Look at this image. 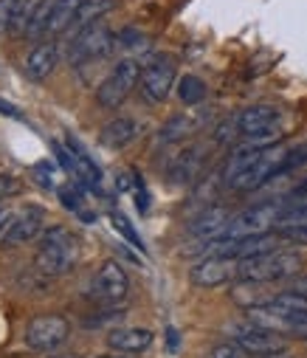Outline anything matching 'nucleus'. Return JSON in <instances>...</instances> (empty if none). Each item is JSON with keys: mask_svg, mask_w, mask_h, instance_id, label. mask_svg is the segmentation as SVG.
Segmentation results:
<instances>
[{"mask_svg": "<svg viewBox=\"0 0 307 358\" xmlns=\"http://www.w3.org/2000/svg\"><path fill=\"white\" fill-rule=\"evenodd\" d=\"M79 257V243L65 226H48L40 234V248L34 257V268L43 277H62L68 274Z\"/></svg>", "mask_w": 307, "mask_h": 358, "instance_id": "obj_1", "label": "nucleus"}, {"mask_svg": "<svg viewBox=\"0 0 307 358\" xmlns=\"http://www.w3.org/2000/svg\"><path fill=\"white\" fill-rule=\"evenodd\" d=\"M299 271H301V257L296 251H282V248L237 259V280H248V282H276L296 277Z\"/></svg>", "mask_w": 307, "mask_h": 358, "instance_id": "obj_2", "label": "nucleus"}, {"mask_svg": "<svg viewBox=\"0 0 307 358\" xmlns=\"http://www.w3.org/2000/svg\"><path fill=\"white\" fill-rule=\"evenodd\" d=\"M138 82H141V65L136 59H122L105 76V82L96 87V102L105 110H116L127 102V96L136 91Z\"/></svg>", "mask_w": 307, "mask_h": 358, "instance_id": "obj_3", "label": "nucleus"}, {"mask_svg": "<svg viewBox=\"0 0 307 358\" xmlns=\"http://www.w3.org/2000/svg\"><path fill=\"white\" fill-rule=\"evenodd\" d=\"M178 79V62L169 54H152L144 65H141V96L150 105H161L166 102V96L172 94Z\"/></svg>", "mask_w": 307, "mask_h": 358, "instance_id": "obj_4", "label": "nucleus"}, {"mask_svg": "<svg viewBox=\"0 0 307 358\" xmlns=\"http://www.w3.org/2000/svg\"><path fill=\"white\" fill-rule=\"evenodd\" d=\"M282 206H285L282 201H273V203H259V206H251V209H245L240 215H231L229 226L215 240H243V237L265 234V231L276 229V220L282 215Z\"/></svg>", "mask_w": 307, "mask_h": 358, "instance_id": "obj_5", "label": "nucleus"}, {"mask_svg": "<svg viewBox=\"0 0 307 358\" xmlns=\"http://www.w3.org/2000/svg\"><path fill=\"white\" fill-rule=\"evenodd\" d=\"M110 51H116V34L105 23H93L71 40L68 59H71V65L82 68V65H90L96 59H105Z\"/></svg>", "mask_w": 307, "mask_h": 358, "instance_id": "obj_6", "label": "nucleus"}, {"mask_svg": "<svg viewBox=\"0 0 307 358\" xmlns=\"http://www.w3.org/2000/svg\"><path fill=\"white\" fill-rule=\"evenodd\" d=\"M279 122H282L279 108H273V105H251V108L240 110V116H237V133L245 141H254V144L268 147L279 136Z\"/></svg>", "mask_w": 307, "mask_h": 358, "instance_id": "obj_7", "label": "nucleus"}, {"mask_svg": "<svg viewBox=\"0 0 307 358\" xmlns=\"http://www.w3.org/2000/svg\"><path fill=\"white\" fill-rule=\"evenodd\" d=\"M229 338L237 341L251 358H262V355L287 350V338H285L282 333L265 330V327H259V324H254V322H248V319L229 324Z\"/></svg>", "mask_w": 307, "mask_h": 358, "instance_id": "obj_8", "label": "nucleus"}, {"mask_svg": "<svg viewBox=\"0 0 307 358\" xmlns=\"http://www.w3.org/2000/svg\"><path fill=\"white\" fill-rule=\"evenodd\" d=\"M79 6H82V0H45L43 9L34 17V23L29 26L26 37H31V40H48V37L65 34Z\"/></svg>", "mask_w": 307, "mask_h": 358, "instance_id": "obj_9", "label": "nucleus"}, {"mask_svg": "<svg viewBox=\"0 0 307 358\" xmlns=\"http://www.w3.org/2000/svg\"><path fill=\"white\" fill-rule=\"evenodd\" d=\"M285 155H287V150H285V147H279V144L265 147V152L257 158V164H254V166H248L243 175H237L234 181L229 184V189H234V192H251V189H257V187H262V184L273 181L276 175H282Z\"/></svg>", "mask_w": 307, "mask_h": 358, "instance_id": "obj_10", "label": "nucleus"}, {"mask_svg": "<svg viewBox=\"0 0 307 358\" xmlns=\"http://www.w3.org/2000/svg\"><path fill=\"white\" fill-rule=\"evenodd\" d=\"M71 333V324L65 316H57V313H43V316H34L29 324H26V344L37 352H51L57 350L59 344H65Z\"/></svg>", "mask_w": 307, "mask_h": 358, "instance_id": "obj_11", "label": "nucleus"}, {"mask_svg": "<svg viewBox=\"0 0 307 358\" xmlns=\"http://www.w3.org/2000/svg\"><path fill=\"white\" fill-rule=\"evenodd\" d=\"M130 294V277L116 259H105L93 280V296L105 305H119Z\"/></svg>", "mask_w": 307, "mask_h": 358, "instance_id": "obj_12", "label": "nucleus"}, {"mask_svg": "<svg viewBox=\"0 0 307 358\" xmlns=\"http://www.w3.org/2000/svg\"><path fill=\"white\" fill-rule=\"evenodd\" d=\"M189 280L197 285V288H217V285H226L231 280H237V259L231 257H220V254H209L206 259H200L192 271H189Z\"/></svg>", "mask_w": 307, "mask_h": 358, "instance_id": "obj_13", "label": "nucleus"}, {"mask_svg": "<svg viewBox=\"0 0 307 358\" xmlns=\"http://www.w3.org/2000/svg\"><path fill=\"white\" fill-rule=\"evenodd\" d=\"M45 212L40 206H26L20 215L12 217V223L3 231V245L15 248V245H26L31 240H37L45 231Z\"/></svg>", "mask_w": 307, "mask_h": 358, "instance_id": "obj_14", "label": "nucleus"}, {"mask_svg": "<svg viewBox=\"0 0 307 358\" xmlns=\"http://www.w3.org/2000/svg\"><path fill=\"white\" fill-rule=\"evenodd\" d=\"M203 161H206V147L203 144H189L183 147L166 166V181L169 184H192L194 178L200 175L203 169Z\"/></svg>", "mask_w": 307, "mask_h": 358, "instance_id": "obj_15", "label": "nucleus"}, {"mask_svg": "<svg viewBox=\"0 0 307 358\" xmlns=\"http://www.w3.org/2000/svg\"><path fill=\"white\" fill-rule=\"evenodd\" d=\"M57 62H59V45H57L54 40H40V43L29 51L26 65H23V73H26L31 82H43V79H48V76L54 73Z\"/></svg>", "mask_w": 307, "mask_h": 358, "instance_id": "obj_16", "label": "nucleus"}, {"mask_svg": "<svg viewBox=\"0 0 307 358\" xmlns=\"http://www.w3.org/2000/svg\"><path fill=\"white\" fill-rule=\"evenodd\" d=\"M229 220H231V212H229L226 206H220V203L206 206V209H203V212L189 223V234H192V237H200V240H215V237L223 234V229L229 226Z\"/></svg>", "mask_w": 307, "mask_h": 358, "instance_id": "obj_17", "label": "nucleus"}, {"mask_svg": "<svg viewBox=\"0 0 307 358\" xmlns=\"http://www.w3.org/2000/svg\"><path fill=\"white\" fill-rule=\"evenodd\" d=\"M152 344V330L147 327H113L108 333V347L113 352H127V355H138Z\"/></svg>", "mask_w": 307, "mask_h": 358, "instance_id": "obj_18", "label": "nucleus"}, {"mask_svg": "<svg viewBox=\"0 0 307 358\" xmlns=\"http://www.w3.org/2000/svg\"><path fill=\"white\" fill-rule=\"evenodd\" d=\"M138 133H141V127H138L136 119H130V116H116V119H110L105 127H101L99 141L105 144L108 150H124V147H130V144L138 138Z\"/></svg>", "mask_w": 307, "mask_h": 358, "instance_id": "obj_19", "label": "nucleus"}, {"mask_svg": "<svg viewBox=\"0 0 307 358\" xmlns=\"http://www.w3.org/2000/svg\"><path fill=\"white\" fill-rule=\"evenodd\" d=\"M113 9H116V0H82V6L76 9V15H73V20H71L65 34H71V40H73L79 31H85L93 23H99L101 17L110 15Z\"/></svg>", "mask_w": 307, "mask_h": 358, "instance_id": "obj_20", "label": "nucleus"}, {"mask_svg": "<svg viewBox=\"0 0 307 358\" xmlns=\"http://www.w3.org/2000/svg\"><path fill=\"white\" fill-rule=\"evenodd\" d=\"M200 127V122L192 116V113H180V116H172L161 130H158V141L161 144H175V141H183L186 136H192L194 130Z\"/></svg>", "mask_w": 307, "mask_h": 358, "instance_id": "obj_21", "label": "nucleus"}, {"mask_svg": "<svg viewBox=\"0 0 307 358\" xmlns=\"http://www.w3.org/2000/svg\"><path fill=\"white\" fill-rule=\"evenodd\" d=\"M178 99L183 105H200L203 99H206V82H203L200 76L194 73H186L178 79Z\"/></svg>", "mask_w": 307, "mask_h": 358, "instance_id": "obj_22", "label": "nucleus"}, {"mask_svg": "<svg viewBox=\"0 0 307 358\" xmlns=\"http://www.w3.org/2000/svg\"><path fill=\"white\" fill-rule=\"evenodd\" d=\"M116 48L138 54V51H147L150 48V37L144 31H138L136 26H124L122 31H116Z\"/></svg>", "mask_w": 307, "mask_h": 358, "instance_id": "obj_23", "label": "nucleus"}, {"mask_svg": "<svg viewBox=\"0 0 307 358\" xmlns=\"http://www.w3.org/2000/svg\"><path fill=\"white\" fill-rule=\"evenodd\" d=\"M31 175H34V181H37L43 189H59V169H57L54 164H48V161L34 164Z\"/></svg>", "mask_w": 307, "mask_h": 358, "instance_id": "obj_24", "label": "nucleus"}, {"mask_svg": "<svg viewBox=\"0 0 307 358\" xmlns=\"http://www.w3.org/2000/svg\"><path fill=\"white\" fill-rule=\"evenodd\" d=\"M110 223H113V229L122 234V237H127V243H133L138 251H144V243H141V237H138V231L133 229V223L124 217V215H119V212H113L110 215Z\"/></svg>", "mask_w": 307, "mask_h": 358, "instance_id": "obj_25", "label": "nucleus"}, {"mask_svg": "<svg viewBox=\"0 0 307 358\" xmlns=\"http://www.w3.org/2000/svg\"><path fill=\"white\" fill-rule=\"evenodd\" d=\"M209 358H251L237 341H223V344H217L215 350H212V355Z\"/></svg>", "mask_w": 307, "mask_h": 358, "instance_id": "obj_26", "label": "nucleus"}, {"mask_svg": "<svg viewBox=\"0 0 307 358\" xmlns=\"http://www.w3.org/2000/svg\"><path fill=\"white\" fill-rule=\"evenodd\" d=\"M20 192V184H17V178L15 175H0V203H3L6 198L17 195Z\"/></svg>", "mask_w": 307, "mask_h": 358, "instance_id": "obj_27", "label": "nucleus"}, {"mask_svg": "<svg viewBox=\"0 0 307 358\" xmlns=\"http://www.w3.org/2000/svg\"><path fill=\"white\" fill-rule=\"evenodd\" d=\"M59 201H62L65 209H71V212H82V198H79L76 189H59Z\"/></svg>", "mask_w": 307, "mask_h": 358, "instance_id": "obj_28", "label": "nucleus"}, {"mask_svg": "<svg viewBox=\"0 0 307 358\" xmlns=\"http://www.w3.org/2000/svg\"><path fill=\"white\" fill-rule=\"evenodd\" d=\"M119 319H124V313H122V310H108V313H101L99 319H87L85 324H87V327H101V324H108V322H119Z\"/></svg>", "mask_w": 307, "mask_h": 358, "instance_id": "obj_29", "label": "nucleus"}, {"mask_svg": "<svg viewBox=\"0 0 307 358\" xmlns=\"http://www.w3.org/2000/svg\"><path fill=\"white\" fill-rule=\"evenodd\" d=\"M0 116H9V119H20V110L12 105V102H6V99H0Z\"/></svg>", "mask_w": 307, "mask_h": 358, "instance_id": "obj_30", "label": "nucleus"}, {"mask_svg": "<svg viewBox=\"0 0 307 358\" xmlns=\"http://www.w3.org/2000/svg\"><path fill=\"white\" fill-rule=\"evenodd\" d=\"M12 217H15V215H12L9 209H0V237H3V231H6V226L12 223Z\"/></svg>", "mask_w": 307, "mask_h": 358, "instance_id": "obj_31", "label": "nucleus"}, {"mask_svg": "<svg viewBox=\"0 0 307 358\" xmlns=\"http://www.w3.org/2000/svg\"><path fill=\"white\" fill-rule=\"evenodd\" d=\"M290 291H296V294H301V296H307V277H299L296 282H293V288Z\"/></svg>", "mask_w": 307, "mask_h": 358, "instance_id": "obj_32", "label": "nucleus"}, {"mask_svg": "<svg viewBox=\"0 0 307 358\" xmlns=\"http://www.w3.org/2000/svg\"><path fill=\"white\" fill-rule=\"evenodd\" d=\"M262 358H296V355L287 352V350H282V352H271V355H262Z\"/></svg>", "mask_w": 307, "mask_h": 358, "instance_id": "obj_33", "label": "nucleus"}, {"mask_svg": "<svg viewBox=\"0 0 307 358\" xmlns=\"http://www.w3.org/2000/svg\"><path fill=\"white\" fill-rule=\"evenodd\" d=\"M99 358H133V355H127V352H116V355H99Z\"/></svg>", "mask_w": 307, "mask_h": 358, "instance_id": "obj_34", "label": "nucleus"}]
</instances>
